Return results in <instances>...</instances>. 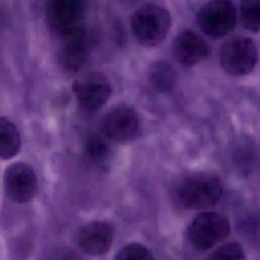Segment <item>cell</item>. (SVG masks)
Wrapping results in <instances>:
<instances>
[{
    "instance_id": "2e32d148",
    "label": "cell",
    "mask_w": 260,
    "mask_h": 260,
    "mask_svg": "<svg viewBox=\"0 0 260 260\" xmlns=\"http://www.w3.org/2000/svg\"><path fill=\"white\" fill-rule=\"evenodd\" d=\"M240 20L242 26L250 31L260 30V0L241 3Z\"/></svg>"
},
{
    "instance_id": "ba28073f",
    "label": "cell",
    "mask_w": 260,
    "mask_h": 260,
    "mask_svg": "<svg viewBox=\"0 0 260 260\" xmlns=\"http://www.w3.org/2000/svg\"><path fill=\"white\" fill-rule=\"evenodd\" d=\"M4 188L14 202H28L38 189V179L34 170L26 164L14 162L4 173Z\"/></svg>"
},
{
    "instance_id": "ffe728a7",
    "label": "cell",
    "mask_w": 260,
    "mask_h": 260,
    "mask_svg": "<svg viewBox=\"0 0 260 260\" xmlns=\"http://www.w3.org/2000/svg\"><path fill=\"white\" fill-rule=\"evenodd\" d=\"M54 260H81L74 252L65 250L58 253L57 257Z\"/></svg>"
},
{
    "instance_id": "8fae6325",
    "label": "cell",
    "mask_w": 260,
    "mask_h": 260,
    "mask_svg": "<svg viewBox=\"0 0 260 260\" xmlns=\"http://www.w3.org/2000/svg\"><path fill=\"white\" fill-rule=\"evenodd\" d=\"M65 43L60 51V63L67 71L79 70L86 59V31L82 25H76L64 34Z\"/></svg>"
},
{
    "instance_id": "5b68a950",
    "label": "cell",
    "mask_w": 260,
    "mask_h": 260,
    "mask_svg": "<svg viewBox=\"0 0 260 260\" xmlns=\"http://www.w3.org/2000/svg\"><path fill=\"white\" fill-rule=\"evenodd\" d=\"M196 21L201 30L207 36L221 38L235 28L237 10L231 1H209L198 10Z\"/></svg>"
},
{
    "instance_id": "30bf717a",
    "label": "cell",
    "mask_w": 260,
    "mask_h": 260,
    "mask_svg": "<svg viewBox=\"0 0 260 260\" xmlns=\"http://www.w3.org/2000/svg\"><path fill=\"white\" fill-rule=\"evenodd\" d=\"M114 240V229L111 223L103 220H93L81 228L77 242L80 249L92 256L107 253Z\"/></svg>"
},
{
    "instance_id": "3957f363",
    "label": "cell",
    "mask_w": 260,
    "mask_h": 260,
    "mask_svg": "<svg viewBox=\"0 0 260 260\" xmlns=\"http://www.w3.org/2000/svg\"><path fill=\"white\" fill-rule=\"evenodd\" d=\"M258 52L254 41L247 37H233L219 50L222 70L232 76H244L253 71L257 64Z\"/></svg>"
},
{
    "instance_id": "ac0fdd59",
    "label": "cell",
    "mask_w": 260,
    "mask_h": 260,
    "mask_svg": "<svg viewBox=\"0 0 260 260\" xmlns=\"http://www.w3.org/2000/svg\"><path fill=\"white\" fill-rule=\"evenodd\" d=\"M115 260H154V258L151 251L144 245L130 243L117 252Z\"/></svg>"
},
{
    "instance_id": "5bb4252c",
    "label": "cell",
    "mask_w": 260,
    "mask_h": 260,
    "mask_svg": "<svg viewBox=\"0 0 260 260\" xmlns=\"http://www.w3.org/2000/svg\"><path fill=\"white\" fill-rule=\"evenodd\" d=\"M21 145L20 134L16 126L7 118L0 117V158L15 156Z\"/></svg>"
},
{
    "instance_id": "9a60e30c",
    "label": "cell",
    "mask_w": 260,
    "mask_h": 260,
    "mask_svg": "<svg viewBox=\"0 0 260 260\" xmlns=\"http://www.w3.org/2000/svg\"><path fill=\"white\" fill-rule=\"evenodd\" d=\"M234 161L238 170L242 173H249L252 171L256 162V151L254 144L249 140H241L235 148Z\"/></svg>"
},
{
    "instance_id": "4fadbf2b",
    "label": "cell",
    "mask_w": 260,
    "mask_h": 260,
    "mask_svg": "<svg viewBox=\"0 0 260 260\" xmlns=\"http://www.w3.org/2000/svg\"><path fill=\"white\" fill-rule=\"evenodd\" d=\"M147 79L153 89L167 93L175 88L177 84V73L170 63L160 60L149 65Z\"/></svg>"
},
{
    "instance_id": "277c9868",
    "label": "cell",
    "mask_w": 260,
    "mask_h": 260,
    "mask_svg": "<svg viewBox=\"0 0 260 260\" xmlns=\"http://www.w3.org/2000/svg\"><path fill=\"white\" fill-rule=\"evenodd\" d=\"M231 231L228 217L215 211L197 214L188 228L190 244L198 251H205L225 239Z\"/></svg>"
},
{
    "instance_id": "9c48e42d",
    "label": "cell",
    "mask_w": 260,
    "mask_h": 260,
    "mask_svg": "<svg viewBox=\"0 0 260 260\" xmlns=\"http://www.w3.org/2000/svg\"><path fill=\"white\" fill-rule=\"evenodd\" d=\"M172 54L180 65L192 67L209 56L210 48L197 32L184 29L173 40Z\"/></svg>"
},
{
    "instance_id": "d6986e66",
    "label": "cell",
    "mask_w": 260,
    "mask_h": 260,
    "mask_svg": "<svg viewBox=\"0 0 260 260\" xmlns=\"http://www.w3.org/2000/svg\"><path fill=\"white\" fill-rule=\"evenodd\" d=\"M206 260H246V256L240 244L231 242L215 249Z\"/></svg>"
},
{
    "instance_id": "7a4b0ae2",
    "label": "cell",
    "mask_w": 260,
    "mask_h": 260,
    "mask_svg": "<svg viewBox=\"0 0 260 260\" xmlns=\"http://www.w3.org/2000/svg\"><path fill=\"white\" fill-rule=\"evenodd\" d=\"M172 25L170 11L157 4L146 3L131 15L130 26L136 41L145 47L160 44Z\"/></svg>"
},
{
    "instance_id": "e0dca14e",
    "label": "cell",
    "mask_w": 260,
    "mask_h": 260,
    "mask_svg": "<svg viewBox=\"0 0 260 260\" xmlns=\"http://www.w3.org/2000/svg\"><path fill=\"white\" fill-rule=\"evenodd\" d=\"M85 153L92 161L105 160L110 154V147L106 138L96 133L90 134L85 141Z\"/></svg>"
},
{
    "instance_id": "6da1fadb",
    "label": "cell",
    "mask_w": 260,
    "mask_h": 260,
    "mask_svg": "<svg viewBox=\"0 0 260 260\" xmlns=\"http://www.w3.org/2000/svg\"><path fill=\"white\" fill-rule=\"evenodd\" d=\"M222 191L220 178L206 171L184 174L172 187L175 201L185 209L210 208L220 200Z\"/></svg>"
},
{
    "instance_id": "8992f818",
    "label": "cell",
    "mask_w": 260,
    "mask_h": 260,
    "mask_svg": "<svg viewBox=\"0 0 260 260\" xmlns=\"http://www.w3.org/2000/svg\"><path fill=\"white\" fill-rule=\"evenodd\" d=\"M100 129L105 138L116 142H127L138 136L140 120L131 107L119 105L105 114Z\"/></svg>"
},
{
    "instance_id": "52a82bcc",
    "label": "cell",
    "mask_w": 260,
    "mask_h": 260,
    "mask_svg": "<svg viewBox=\"0 0 260 260\" xmlns=\"http://www.w3.org/2000/svg\"><path fill=\"white\" fill-rule=\"evenodd\" d=\"M73 92L80 107L87 112H95L110 99L112 85L109 79L102 73H89L76 80Z\"/></svg>"
},
{
    "instance_id": "7c38bea8",
    "label": "cell",
    "mask_w": 260,
    "mask_h": 260,
    "mask_svg": "<svg viewBox=\"0 0 260 260\" xmlns=\"http://www.w3.org/2000/svg\"><path fill=\"white\" fill-rule=\"evenodd\" d=\"M83 14V4L78 0H54L47 4L46 17L49 24L64 34L79 25Z\"/></svg>"
}]
</instances>
